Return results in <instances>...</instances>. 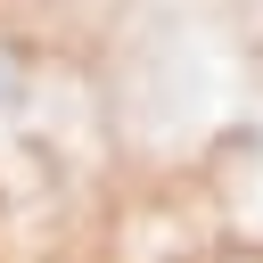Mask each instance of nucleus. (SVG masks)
Wrapping results in <instances>:
<instances>
[{
    "label": "nucleus",
    "instance_id": "f257e3e1",
    "mask_svg": "<svg viewBox=\"0 0 263 263\" xmlns=\"http://www.w3.org/2000/svg\"><path fill=\"white\" fill-rule=\"evenodd\" d=\"M25 99H33V74H25V58H16V49H0V115H16Z\"/></svg>",
    "mask_w": 263,
    "mask_h": 263
}]
</instances>
